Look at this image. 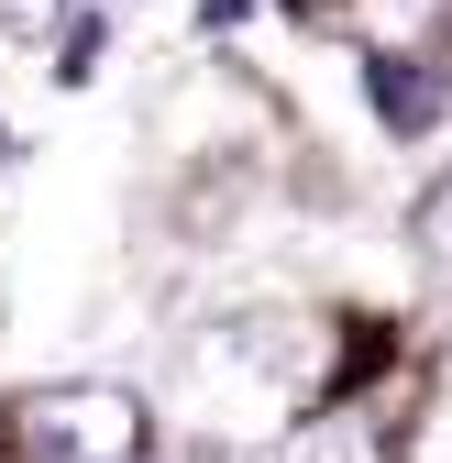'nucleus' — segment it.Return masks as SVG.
<instances>
[{
    "instance_id": "39448f33",
    "label": "nucleus",
    "mask_w": 452,
    "mask_h": 463,
    "mask_svg": "<svg viewBox=\"0 0 452 463\" xmlns=\"http://www.w3.org/2000/svg\"><path fill=\"white\" fill-rule=\"evenodd\" d=\"M320 452H331V463H364V441H320Z\"/></svg>"
},
{
    "instance_id": "7ed1b4c3",
    "label": "nucleus",
    "mask_w": 452,
    "mask_h": 463,
    "mask_svg": "<svg viewBox=\"0 0 452 463\" xmlns=\"http://www.w3.org/2000/svg\"><path fill=\"white\" fill-rule=\"evenodd\" d=\"M409 243H419V254H430V265L452 276V165H441V177H430V199L409 210Z\"/></svg>"
},
{
    "instance_id": "f257e3e1",
    "label": "nucleus",
    "mask_w": 452,
    "mask_h": 463,
    "mask_svg": "<svg viewBox=\"0 0 452 463\" xmlns=\"http://www.w3.org/2000/svg\"><path fill=\"white\" fill-rule=\"evenodd\" d=\"M23 452L44 463H144V397L133 386H110V375H67V386H33L23 397Z\"/></svg>"
},
{
    "instance_id": "f03ea898",
    "label": "nucleus",
    "mask_w": 452,
    "mask_h": 463,
    "mask_svg": "<svg viewBox=\"0 0 452 463\" xmlns=\"http://www.w3.org/2000/svg\"><path fill=\"white\" fill-rule=\"evenodd\" d=\"M364 89H375V122H386V133H430V122H441V99H452L441 55H398V44H375Z\"/></svg>"
},
{
    "instance_id": "20e7f679",
    "label": "nucleus",
    "mask_w": 452,
    "mask_h": 463,
    "mask_svg": "<svg viewBox=\"0 0 452 463\" xmlns=\"http://www.w3.org/2000/svg\"><path fill=\"white\" fill-rule=\"evenodd\" d=\"M0 23L33 44V33H55V23H67V0H0Z\"/></svg>"
}]
</instances>
